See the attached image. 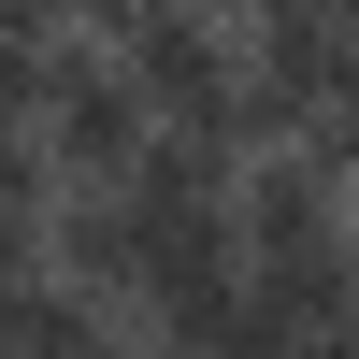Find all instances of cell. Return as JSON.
<instances>
[{
	"instance_id": "6da1fadb",
	"label": "cell",
	"mask_w": 359,
	"mask_h": 359,
	"mask_svg": "<svg viewBox=\"0 0 359 359\" xmlns=\"http://www.w3.org/2000/svg\"><path fill=\"white\" fill-rule=\"evenodd\" d=\"M144 144H158L144 86L115 72L101 43H57V72H43V158H57V187H130Z\"/></svg>"
},
{
	"instance_id": "7a4b0ae2",
	"label": "cell",
	"mask_w": 359,
	"mask_h": 359,
	"mask_svg": "<svg viewBox=\"0 0 359 359\" xmlns=\"http://www.w3.org/2000/svg\"><path fill=\"white\" fill-rule=\"evenodd\" d=\"M0 359H158V345H144L130 302H86L72 273H29L0 302Z\"/></svg>"
},
{
	"instance_id": "3957f363",
	"label": "cell",
	"mask_w": 359,
	"mask_h": 359,
	"mask_svg": "<svg viewBox=\"0 0 359 359\" xmlns=\"http://www.w3.org/2000/svg\"><path fill=\"white\" fill-rule=\"evenodd\" d=\"M43 72H57V43H15L0 29V130H43Z\"/></svg>"
},
{
	"instance_id": "277c9868",
	"label": "cell",
	"mask_w": 359,
	"mask_h": 359,
	"mask_svg": "<svg viewBox=\"0 0 359 359\" xmlns=\"http://www.w3.org/2000/svg\"><path fill=\"white\" fill-rule=\"evenodd\" d=\"M43 273V201H0V302Z\"/></svg>"
},
{
	"instance_id": "5b68a950",
	"label": "cell",
	"mask_w": 359,
	"mask_h": 359,
	"mask_svg": "<svg viewBox=\"0 0 359 359\" xmlns=\"http://www.w3.org/2000/svg\"><path fill=\"white\" fill-rule=\"evenodd\" d=\"M245 15H331V0H245Z\"/></svg>"
},
{
	"instance_id": "8992f818",
	"label": "cell",
	"mask_w": 359,
	"mask_h": 359,
	"mask_svg": "<svg viewBox=\"0 0 359 359\" xmlns=\"http://www.w3.org/2000/svg\"><path fill=\"white\" fill-rule=\"evenodd\" d=\"M331 29H345V43H359V0H331Z\"/></svg>"
}]
</instances>
